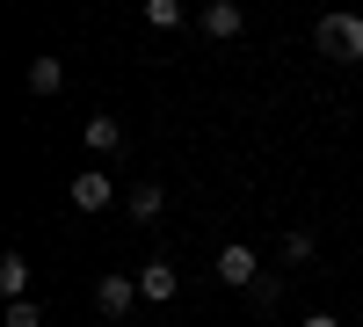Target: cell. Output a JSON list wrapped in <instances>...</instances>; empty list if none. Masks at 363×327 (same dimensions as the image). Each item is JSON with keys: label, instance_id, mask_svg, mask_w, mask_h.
I'll return each instance as SVG.
<instances>
[{"label": "cell", "instance_id": "3", "mask_svg": "<svg viewBox=\"0 0 363 327\" xmlns=\"http://www.w3.org/2000/svg\"><path fill=\"white\" fill-rule=\"evenodd\" d=\"M131 306H138V277H116V270H109V277L95 284V313L116 320V327H131Z\"/></svg>", "mask_w": 363, "mask_h": 327}, {"label": "cell", "instance_id": "12", "mask_svg": "<svg viewBox=\"0 0 363 327\" xmlns=\"http://www.w3.org/2000/svg\"><path fill=\"white\" fill-rule=\"evenodd\" d=\"M313 255H320V240H313L306 226H298V233H284V270H306Z\"/></svg>", "mask_w": 363, "mask_h": 327}, {"label": "cell", "instance_id": "8", "mask_svg": "<svg viewBox=\"0 0 363 327\" xmlns=\"http://www.w3.org/2000/svg\"><path fill=\"white\" fill-rule=\"evenodd\" d=\"M80 138H87V153H124V124H116V116H87V124H80Z\"/></svg>", "mask_w": 363, "mask_h": 327}, {"label": "cell", "instance_id": "1", "mask_svg": "<svg viewBox=\"0 0 363 327\" xmlns=\"http://www.w3.org/2000/svg\"><path fill=\"white\" fill-rule=\"evenodd\" d=\"M313 44H320V58H335V66H363V15H349V8L320 15Z\"/></svg>", "mask_w": 363, "mask_h": 327}, {"label": "cell", "instance_id": "11", "mask_svg": "<svg viewBox=\"0 0 363 327\" xmlns=\"http://www.w3.org/2000/svg\"><path fill=\"white\" fill-rule=\"evenodd\" d=\"M138 22H145V29H182V22H189V8H182V0H145Z\"/></svg>", "mask_w": 363, "mask_h": 327}, {"label": "cell", "instance_id": "7", "mask_svg": "<svg viewBox=\"0 0 363 327\" xmlns=\"http://www.w3.org/2000/svg\"><path fill=\"white\" fill-rule=\"evenodd\" d=\"M124 211H131L138 226H153V218L167 211V182H153V174H145V182H131V196H124Z\"/></svg>", "mask_w": 363, "mask_h": 327}, {"label": "cell", "instance_id": "4", "mask_svg": "<svg viewBox=\"0 0 363 327\" xmlns=\"http://www.w3.org/2000/svg\"><path fill=\"white\" fill-rule=\"evenodd\" d=\"M196 29H203L211 44H233L240 29H247V8H240V0H203V8H196Z\"/></svg>", "mask_w": 363, "mask_h": 327}, {"label": "cell", "instance_id": "10", "mask_svg": "<svg viewBox=\"0 0 363 327\" xmlns=\"http://www.w3.org/2000/svg\"><path fill=\"white\" fill-rule=\"evenodd\" d=\"M29 95H58V87H66V66H58V58H29Z\"/></svg>", "mask_w": 363, "mask_h": 327}, {"label": "cell", "instance_id": "5", "mask_svg": "<svg viewBox=\"0 0 363 327\" xmlns=\"http://www.w3.org/2000/svg\"><path fill=\"white\" fill-rule=\"evenodd\" d=\"M66 196H73V211H87V218H95V211H109V204H116V174L87 167V174H73V182H66Z\"/></svg>", "mask_w": 363, "mask_h": 327}, {"label": "cell", "instance_id": "13", "mask_svg": "<svg viewBox=\"0 0 363 327\" xmlns=\"http://www.w3.org/2000/svg\"><path fill=\"white\" fill-rule=\"evenodd\" d=\"M277 299H284V284H277V277H262V284L247 291V306H255V313H269V306H277Z\"/></svg>", "mask_w": 363, "mask_h": 327}, {"label": "cell", "instance_id": "6", "mask_svg": "<svg viewBox=\"0 0 363 327\" xmlns=\"http://www.w3.org/2000/svg\"><path fill=\"white\" fill-rule=\"evenodd\" d=\"M138 299H145V306H174V299H182V277H174V262H160V255L145 262V270H138Z\"/></svg>", "mask_w": 363, "mask_h": 327}, {"label": "cell", "instance_id": "2", "mask_svg": "<svg viewBox=\"0 0 363 327\" xmlns=\"http://www.w3.org/2000/svg\"><path fill=\"white\" fill-rule=\"evenodd\" d=\"M262 277H269V270H262V255H255L247 240H225V248H218V284H225V291H255Z\"/></svg>", "mask_w": 363, "mask_h": 327}, {"label": "cell", "instance_id": "9", "mask_svg": "<svg viewBox=\"0 0 363 327\" xmlns=\"http://www.w3.org/2000/svg\"><path fill=\"white\" fill-rule=\"evenodd\" d=\"M0 299H8V306L29 299V262L22 255H0Z\"/></svg>", "mask_w": 363, "mask_h": 327}, {"label": "cell", "instance_id": "14", "mask_svg": "<svg viewBox=\"0 0 363 327\" xmlns=\"http://www.w3.org/2000/svg\"><path fill=\"white\" fill-rule=\"evenodd\" d=\"M8 327H44V306H37V299H22V306H8Z\"/></svg>", "mask_w": 363, "mask_h": 327}, {"label": "cell", "instance_id": "15", "mask_svg": "<svg viewBox=\"0 0 363 327\" xmlns=\"http://www.w3.org/2000/svg\"><path fill=\"white\" fill-rule=\"evenodd\" d=\"M298 327H342V320H335V313L320 306V313H306V320H298Z\"/></svg>", "mask_w": 363, "mask_h": 327}, {"label": "cell", "instance_id": "16", "mask_svg": "<svg viewBox=\"0 0 363 327\" xmlns=\"http://www.w3.org/2000/svg\"><path fill=\"white\" fill-rule=\"evenodd\" d=\"M131 327H138V320H131Z\"/></svg>", "mask_w": 363, "mask_h": 327}]
</instances>
